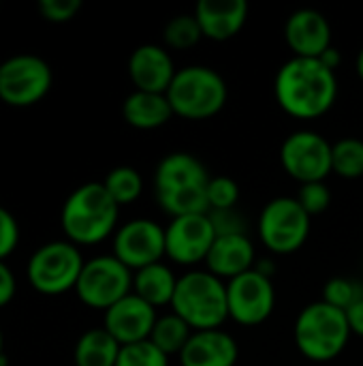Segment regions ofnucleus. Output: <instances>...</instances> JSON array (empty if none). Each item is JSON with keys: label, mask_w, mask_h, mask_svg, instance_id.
I'll return each instance as SVG.
<instances>
[{"label": "nucleus", "mask_w": 363, "mask_h": 366, "mask_svg": "<svg viewBox=\"0 0 363 366\" xmlns=\"http://www.w3.org/2000/svg\"><path fill=\"white\" fill-rule=\"evenodd\" d=\"M278 105L293 118L315 120L327 114L338 99V79L321 58H291L274 79Z\"/></svg>", "instance_id": "1"}, {"label": "nucleus", "mask_w": 363, "mask_h": 366, "mask_svg": "<svg viewBox=\"0 0 363 366\" xmlns=\"http://www.w3.org/2000/svg\"><path fill=\"white\" fill-rule=\"evenodd\" d=\"M208 167L190 152H171L160 159L154 172V195L171 217L208 214Z\"/></svg>", "instance_id": "2"}, {"label": "nucleus", "mask_w": 363, "mask_h": 366, "mask_svg": "<svg viewBox=\"0 0 363 366\" xmlns=\"http://www.w3.org/2000/svg\"><path fill=\"white\" fill-rule=\"evenodd\" d=\"M118 217L120 206L111 199L103 182H86L66 197L60 223L68 242L92 247L116 232Z\"/></svg>", "instance_id": "3"}, {"label": "nucleus", "mask_w": 363, "mask_h": 366, "mask_svg": "<svg viewBox=\"0 0 363 366\" xmlns=\"http://www.w3.org/2000/svg\"><path fill=\"white\" fill-rule=\"evenodd\" d=\"M171 309L195 332L216 330L229 320L227 283L208 270H193L178 279Z\"/></svg>", "instance_id": "4"}, {"label": "nucleus", "mask_w": 363, "mask_h": 366, "mask_svg": "<svg viewBox=\"0 0 363 366\" xmlns=\"http://www.w3.org/2000/svg\"><path fill=\"white\" fill-rule=\"evenodd\" d=\"M229 97L225 77L205 64H188L178 69L167 99L171 103L173 116L186 120H208L216 116Z\"/></svg>", "instance_id": "5"}, {"label": "nucleus", "mask_w": 363, "mask_h": 366, "mask_svg": "<svg viewBox=\"0 0 363 366\" xmlns=\"http://www.w3.org/2000/svg\"><path fill=\"white\" fill-rule=\"evenodd\" d=\"M300 354L312 362H329L338 358L351 339L347 313L319 300L302 309L293 328Z\"/></svg>", "instance_id": "6"}, {"label": "nucleus", "mask_w": 363, "mask_h": 366, "mask_svg": "<svg viewBox=\"0 0 363 366\" xmlns=\"http://www.w3.org/2000/svg\"><path fill=\"white\" fill-rule=\"evenodd\" d=\"M86 259L79 247L68 240H53L39 247L28 259V281L43 296H60L75 290Z\"/></svg>", "instance_id": "7"}, {"label": "nucleus", "mask_w": 363, "mask_h": 366, "mask_svg": "<svg viewBox=\"0 0 363 366\" xmlns=\"http://www.w3.org/2000/svg\"><path fill=\"white\" fill-rule=\"evenodd\" d=\"M310 219L295 197H276L259 214V238L274 255L295 253L308 240Z\"/></svg>", "instance_id": "8"}, {"label": "nucleus", "mask_w": 363, "mask_h": 366, "mask_svg": "<svg viewBox=\"0 0 363 366\" xmlns=\"http://www.w3.org/2000/svg\"><path fill=\"white\" fill-rule=\"evenodd\" d=\"M133 292V270L113 255H98L83 264L75 285L77 298L90 307L107 311Z\"/></svg>", "instance_id": "9"}, {"label": "nucleus", "mask_w": 363, "mask_h": 366, "mask_svg": "<svg viewBox=\"0 0 363 366\" xmlns=\"http://www.w3.org/2000/svg\"><path fill=\"white\" fill-rule=\"evenodd\" d=\"M49 64L34 54H17L0 62V99L11 107H30L51 88Z\"/></svg>", "instance_id": "10"}, {"label": "nucleus", "mask_w": 363, "mask_h": 366, "mask_svg": "<svg viewBox=\"0 0 363 366\" xmlns=\"http://www.w3.org/2000/svg\"><path fill=\"white\" fill-rule=\"evenodd\" d=\"M280 163L300 184L325 182L332 174V144L317 131H293L280 146Z\"/></svg>", "instance_id": "11"}, {"label": "nucleus", "mask_w": 363, "mask_h": 366, "mask_svg": "<svg viewBox=\"0 0 363 366\" xmlns=\"http://www.w3.org/2000/svg\"><path fill=\"white\" fill-rule=\"evenodd\" d=\"M227 305L229 320L242 326L263 324L276 305V292L272 279L261 274L257 268L227 281Z\"/></svg>", "instance_id": "12"}, {"label": "nucleus", "mask_w": 363, "mask_h": 366, "mask_svg": "<svg viewBox=\"0 0 363 366\" xmlns=\"http://www.w3.org/2000/svg\"><path fill=\"white\" fill-rule=\"evenodd\" d=\"M111 255L135 272L145 266L158 264L167 255L165 227H160L152 219H133L124 223L113 234Z\"/></svg>", "instance_id": "13"}, {"label": "nucleus", "mask_w": 363, "mask_h": 366, "mask_svg": "<svg viewBox=\"0 0 363 366\" xmlns=\"http://www.w3.org/2000/svg\"><path fill=\"white\" fill-rule=\"evenodd\" d=\"M216 240L210 214H193L171 219L165 227L167 257L180 266H195L208 259V253Z\"/></svg>", "instance_id": "14"}, {"label": "nucleus", "mask_w": 363, "mask_h": 366, "mask_svg": "<svg viewBox=\"0 0 363 366\" xmlns=\"http://www.w3.org/2000/svg\"><path fill=\"white\" fill-rule=\"evenodd\" d=\"M156 320H158L156 309L131 292L126 298H122L120 302H116L111 309L105 311L103 328L120 345H131V343L148 341Z\"/></svg>", "instance_id": "15"}, {"label": "nucleus", "mask_w": 363, "mask_h": 366, "mask_svg": "<svg viewBox=\"0 0 363 366\" xmlns=\"http://www.w3.org/2000/svg\"><path fill=\"white\" fill-rule=\"evenodd\" d=\"M285 41L295 58H321L332 47V26L315 9H300L285 24Z\"/></svg>", "instance_id": "16"}, {"label": "nucleus", "mask_w": 363, "mask_h": 366, "mask_svg": "<svg viewBox=\"0 0 363 366\" xmlns=\"http://www.w3.org/2000/svg\"><path fill=\"white\" fill-rule=\"evenodd\" d=\"M178 69L171 54L154 43L139 45L128 58V75L135 84V90L167 94Z\"/></svg>", "instance_id": "17"}, {"label": "nucleus", "mask_w": 363, "mask_h": 366, "mask_svg": "<svg viewBox=\"0 0 363 366\" xmlns=\"http://www.w3.org/2000/svg\"><path fill=\"white\" fill-rule=\"evenodd\" d=\"M195 17L201 26L205 39L229 41L233 39L248 19L246 0H199L195 6Z\"/></svg>", "instance_id": "18"}, {"label": "nucleus", "mask_w": 363, "mask_h": 366, "mask_svg": "<svg viewBox=\"0 0 363 366\" xmlns=\"http://www.w3.org/2000/svg\"><path fill=\"white\" fill-rule=\"evenodd\" d=\"M240 356L235 339L223 328L197 330L180 354L182 366H235Z\"/></svg>", "instance_id": "19"}, {"label": "nucleus", "mask_w": 363, "mask_h": 366, "mask_svg": "<svg viewBox=\"0 0 363 366\" xmlns=\"http://www.w3.org/2000/svg\"><path fill=\"white\" fill-rule=\"evenodd\" d=\"M208 272L223 279L225 283L252 270L255 264V244L246 234L216 236L208 253Z\"/></svg>", "instance_id": "20"}, {"label": "nucleus", "mask_w": 363, "mask_h": 366, "mask_svg": "<svg viewBox=\"0 0 363 366\" xmlns=\"http://www.w3.org/2000/svg\"><path fill=\"white\" fill-rule=\"evenodd\" d=\"M122 116L131 127L141 131H152L167 124L173 116V109L167 94L135 90L124 99Z\"/></svg>", "instance_id": "21"}, {"label": "nucleus", "mask_w": 363, "mask_h": 366, "mask_svg": "<svg viewBox=\"0 0 363 366\" xmlns=\"http://www.w3.org/2000/svg\"><path fill=\"white\" fill-rule=\"evenodd\" d=\"M178 279L180 277H175L169 266L158 262L133 272V294H137L154 309L167 307L173 300Z\"/></svg>", "instance_id": "22"}, {"label": "nucleus", "mask_w": 363, "mask_h": 366, "mask_svg": "<svg viewBox=\"0 0 363 366\" xmlns=\"http://www.w3.org/2000/svg\"><path fill=\"white\" fill-rule=\"evenodd\" d=\"M120 347L122 345L105 328H92L75 343L73 360L75 366H116Z\"/></svg>", "instance_id": "23"}, {"label": "nucleus", "mask_w": 363, "mask_h": 366, "mask_svg": "<svg viewBox=\"0 0 363 366\" xmlns=\"http://www.w3.org/2000/svg\"><path fill=\"white\" fill-rule=\"evenodd\" d=\"M193 328L175 313H169V315H163L156 320L154 324V330L150 335V341L167 356H173V354H182V350L186 347L188 339L193 337Z\"/></svg>", "instance_id": "24"}, {"label": "nucleus", "mask_w": 363, "mask_h": 366, "mask_svg": "<svg viewBox=\"0 0 363 366\" xmlns=\"http://www.w3.org/2000/svg\"><path fill=\"white\" fill-rule=\"evenodd\" d=\"M103 187L107 189V193L111 195V199L118 206H126V204H133L141 195L143 180H141V174L135 167H131V165H118V167H113L105 176Z\"/></svg>", "instance_id": "25"}, {"label": "nucleus", "mask_w": 363, "mask_h": 366, "mask_svg": "<svg viewBox=\"0 0 363 366\" xmlns=\"http://www.w3.org/2000/svg\"><path fill=\"white\" fill-rule=\"evenodd\" d=\"M332 174L355 180L363 176V142L357 137H344L332 144Z\"/></svg>", "instance_id": "26"}, {"label": "nucleus", "mask_w": 363, "mask_h": 366, "mask_svg": "<svg viewBox=\"0 0 363 366\" xmlns=\"http://www.w3.org/2000/svg\"><path fill=\"white\" fill-rule=\"evenodd\" d=\"M203 39L201 26L195 13H182L167 21L165 26V43L169 49H190Z\"/></svg>", "instance_id": "27"}, {"label": "nucleus", "mask_w": 363, "mask_h": 366, "mask_svg": "<svg viewBox=\"0 0 363 366\" xmlns=\"http://www.w3.org/2000/svg\"><path fill=\"white\" fill-rule=\"evenodd\" d=\"M116 366H169V356L163 354L150 339L122 345Z\"/></svg>", "instance_id": "28"}, {"label": "nucleus", "mask_w": 363, "mask_h": 366, "mask_svg": "<svg viewBox=\"0 0 363 366\" xmlns=\"http://www.w3.org/2000/svg\"><path fill=\"white\" fill-rule=\"evenodd\" d=\"M359 298H363V294L359 292V285L347 277H334L325 283L323 287V302L340 309V311H349Z\"/></svg>", "instance_id": "29"}, {"label": "nucleus", "mask_w": 363, "mask_h": 366, "mask_svg": "<svg viewBox=\"0 0 363 366\" xmlns=\"http://www.w3.org/2000/svg\"><path fill=\"white\" fill-rule=\"evenodd\" d=\"M240 202V187L229 176H214L208 182V204L212 210H233Z\"/></svg>", "instance_id": "30"}, {"label": "nucleus", "mask_w": 363, "mask_h": 366, "mask_svg": "<svg viewBox=\"0 0 363 366\" xmlns=\"http://www.w3.org/2000/svg\"><path fill=\"white\" fill-rule=\"evenodd\" d=\"M300 202V206L310 214H323L329 204H332V193L327 189L325 182H310V184H302L300 187V193L295 197Z\"/></svg>", "instance_id": "31"}, {"label": "nucleus", "mask_w": 363, "mask_h": 366, "mask_svg": "<svg viewBox=\"0 0 363 366\" xmlns=\"http://www.w3.org/2000/svg\"><path fill=\"white\" fill-rule=\"evenodd\" d=\"M81 9V0H39V13L43 19L62 24L71 21Z\"/></svg>", "instance_id": "32"}, {"label": "nucleus", "mask_w": 363, "mask_h": 366, "mask_svg": "<svg viewBox=\"0 0 363 366\" xmlns=\"http://www.w3.org/2000/svg\"><path fill=\"white\" fill-rule=\"evenodd\" d=\"M19 242V225L15 221V217L0 206V259H6Z\"/></svg>", "instance_id": "33"}, {"label": "nucleus", "mask_w": 363, "mask_h": 366, "mask_svg": "<svg viewBox=\"0 0 363 366\" xmlns=\"http://www.w3.org/2000/svg\"><path fill=\"white\" fill-rule=\"evenodd\" d=\"M210 221L214 225L216 236H233V234H244V223L235 214V210H212L208 212Z\"/></svg>", "instance_id": "34"}, {"label": "nucleus", "mask_w": 363, "mask_h": 366, "mask_svg": "<svg viewBox=\"0 0 363 366\" xmlns=\"http://www.w3.org/2000/svg\"><path fill=\"white\" fill-rule=\"evenodd\" d=\"M17 283H15V274L13 270L4 264V259H0V307H6L13 296H15Z\"/></svg>", "instance_id": "35"}, {"label": "nucleus", "mask_w": 363, "mask_h": 366, "mask_svg": "<svg viewBox=\"0 0 363 366\" xmlns=\"http://www.w3.org/2000/svg\"><path fill=\"white\" fill-rule=\"evenodd\" d=\"M347 322L351 328V335H357L363 339V298H359L349 311H347Z\"/></svg>", "instance_id": "36"}, {"label": "nucleus", "mask_w": 363, "mask_h": 366, "mask_svg": "<svg viewBox=\"0 0 363 366\" xmlns=\"http://www.w3.org/2000/svg\"><path fill=\"white\" fill-rule=\"evenodd\" d=\"M321 60H323V62H325V64H327L332 71H336V69H338V64H340V51H338V49L332 45V47H329V49H327V51L321 56Z\"/></svg>", "instance_id": "37"}, {"label": "nucleus", "mask_w": 363, "mask_h": 366, "mask_svg": "<svg viewBox=\"0 0 363 366\" xmlns=\"http://www.w3.org/2000/svg\"><path fill=\"white\" fill-rule=\"evenodd\" d=\"M355 69H357V75H359V79L363 81V47L359 49V54H357V60H355Z\"/></svg>", "instance_id": "38"}, {"label": "nucleus", "mask_w": 363, "mask_h": 366, "mask_svg": "<svg viewBox=\"0 0 363 366\" xmlns=\"http://www.w3.org/2000/svg\"><path fill=\"white\" fill-rule=\"evenodd\" d=\"M4 356V337H2V330H0V358Z\"/></svg>", "instance_id": "39"}]
</instances>
